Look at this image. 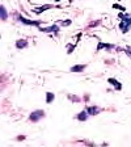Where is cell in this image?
Wrapping results in <instances>:
<instances>
[{
    "mask_svg": "<svg viewBox=\"0 0 131 147\" xmlns=\"http://www.w3.org/2000/svg\"><path fill=\"white\" fill-rule=\"evenodd\" d=\"M16 17H17V20L21 22V24L29 25V26H36V28H38V26H41V25L43 24L42 20H29V18H25L24 16H21V15H16Z\"/></svg>",
    "mask_w": 131,
    "mask_h": 147,
    "instance_id": "6da1fadb",
    "label": "cell"
},
{
    "mask_svg": "<svg viewBox=\"0 0 131 147\" xmlns=\"http://www.w3.org/2000/svg\"><path fill=\"white\" fill-rule=\"evenodd\" d=\"M38 30L42 32V33H54L55 36H58L59 26H58V24L50 25V26H38Z\"/></svg>",
    "mask_w": 131,
    "mask_h": 147,
    "instance_id": "7a4b0ae2",
    "label": "cell"
},
{
    "mask_svg": "<svg viewBox=\"0 0 131 147\" xmlns=\"http://www.w3.org/2000/svg\"><path fill=\"white\" fill-rule=\"evenodd\" d=\"M45 110L42 109H38V110H34V112H32L30 116H29V121H32V122H38L40 119H42L43 117H45Z\"/></svg>",
    "mask_w": 131,
    "mask_h": 147,
    "instance_id": "3957f363",
    "label": "cell"
},
{
    "mask_svg": "<svg viewBox=\"0 0 131 147\" xmlns=\"http://www.w3.org/2000/svg\"><path fill=\"white\" fill-rule=\"evenodd\" d=\"M52 8H60V5H52V4H45V5H41V7H37V8L33 9V13L36 15H41V13L49 11V9H52Z\"/></svg>",
    "mask_w": 131,
    "mask_h": 147,
    "instance_id": "277c9868",
    "label": "cell"
},
{
    "mask_svg": "<svg viewBox=\"0 0 131 147\" xmlns=\"http://www.w3.org/2000/svg\"><path fill=\"white\" fill-rule=\"evenodd\" d=\"M85 68H87V64L81 63V64H75V66H72V67L70 68V71L71 72H75V74H81Z\"/></svg>",
    "mask_w": 131,
    "mask_h": 147,
    "instance_id": "5b68a950",
    "label": "cell"
},
{
    "mask_svg": "<svg viewBox=\"0 0 131 147\" xmlns=\"http://www.w3.org/2000/svg\"><path fill=\"white\" fill-rule=\"evenodd\" d=\"M118 28L122 33H127V32H130V29H131V24L128 21H121L118 24Z\"/></svg>",
    "mask_w": 131,
    "mask_h": 147,
    "instance_id": "8992f818",
    "label": "cell"
},
{
    "mask_svg": "<svg viewBox=\"0 0 131 147\" xmlns=\"http://www.w3.org/2000/svg\"><path fill=\"white\" fill-rule=\"evenodd\" d=\"M107 83L112 84L113 88L117 89V91H121V89H122V84H121V82H118V80L114 79V78H109V79H107Z\"/></svg>",
    "mask_w": 131,
    "mask_h": 147,
    "instance_id": "52a82bcc",
    "label": "cell"
},
{
    "mask_svg": "<svg viewBox=\"0 0 131 147\" xmlns=\"http://www.w3.org/2000/svg\"><path fill=\"white\" fill-rule=\"evenodd\" d=\"M117 46H114V45H110V43H105V42H98V45H97V51H101L102 49H106V50H112V49H116Z\"/></svg>",
    "mask_w": 131,
    "mask_h": 147,
    "instance_id": "ba28073f",
    "label": "cell"
},
{
    "mask_svg": "<svg viewBox=\"0 0 131 147\" xmlns=\"http://www.w3.org/2000/svg\"><path fill=\"white\" fill-rule=\"evenodd\" d=\"M87 112L89 113V116H97V114L101 112V108L96 107V105H91V107L87 108Z\"/></svg>",
    "mask_w": 131,
    "mask_h": 147,
    "instance_id": "9c48e42d",
    "label": "cell"
},
{
    "mask_svg": "<svg viewBox=\"0 0 131 147\" xmlns=\"http://www.w3.org/2000/svg\"><path fill=\"white\" fill-rule=\"evenodd\" d=\"M28 45H29V42H28V40H25V38H20V40L16 41V47L17 49H26Z\"/></svg>",
    "mask_w": 131,
    "mask_h": 147,
    "instance_id": "30bf717a",
    "label": "cell"
},
{
    "mask_svg": "<svg viewBox=\"0 0 131 147\" xmlns=\"http://www.w3.org/2000/svg\"><path fill=\"white\" fill-rule=\"evenodd\" d=\"M88 117H89V113L87 112V109H85V110H81V112L77 114L76 119H77V121H80V122H84V121H87V119H88Z\"/></svg>",
    "mask_w": 131,
    "mask_h": 147,
    "instance_id": "8fae6325",
    "label": "cell"
},
{
    "mask_svg": "<svg viewBox=\"0 0 131 147\" xmlns=\"http://www.w3.org/2000/svg\"><path fill=\"white\" fill-rule=\"evenodd\" d=\"M0 16H1V20H3V21H5L7 18H8V13H7V9L4 5L0 7Z\"/></svg>",
    "mask_w": 131,
    "mask_h": 147,
    "instance_id": "7c38bea8",
    "label": "cell"
},
{
    "mask_svg": "<svg viewBox=\"0 0 131 147\" xmlns=\"http://www.w3.org/2000/svg\"><path fill=\"white\" fill-rule=\"evenodd\" d=\"M54 100H55L54 93H52V92H47V93H46V102H47V104H51Z\"/></svg>",
    "mask_w": 131,
    "mask_h": 147,
    "instance_id": "4fadbf2b",
    "label": "cell"
},
{
    "mask_svg": "<svg viewBox=\"0 0 131 147\" xmlns=\"http://www.w3.org/2000/svg\"><path fill=\"white\" fill-rule=\"evenodd\" d=\"M112 7H113V9H117L119 12H126V7L121 5V4H118V3H114Z\"/></svg>",
    "mask_w": 131,
    "mask_h": 147,
    "instance_id": "5bb4252c",
    "label": "cell"
},
{
    "mask_svg": "<svg viewBox=\"0 0 131 147\" xmlns=\"http://www.w3.org/2000/svg\"><path fill=\"white\" fill-rule=\"evenodd\" d=\"M72 24V20H70V18H67V20H62V21H59V25L60 26H70V25Z\"/></svg>",
    "mask_w": 131,
    "mask_h": 147,
    "instance_id": "9a60e30c",
    "label": "cell"
},
{
    "mask_svg": "<svg viewBox=\"0 0 131 147\" xmlns=\"http://www.w3.org/2000/svg\"><path fill=\"white\" fill-rule=\"evenodd\" d=\"M75 47H76V43H67V54H72Z\"/></svg>",
    "mask_w": 131,
    "mask_h": 147,
    "instance_id": "2e32d148",
    "label": "cell"
},
{
    "mask_svg": "<svg viewBox=\"0 0 131 147\" xmlns=\"http://www.w3.org/2000/svg\"><path fill=\"white\" fill-rule=\"evenodd\" d=\"M125 53H126V55H128V57H130V59H131V47H130V46H127V47L125 49Z\"/></svg>",
    "mask_w": 131,
    "mask_h": 147,
    "instance_id": "e0dca14e",
    "label": "cell"
},
{
    "mask_svg": "<svg viewBox=\"0 0 131 147\" xmlns=\"http://www.w3.org/2000/svg\"><path fill=\"white\" fill-rule=\"evenodd\" d=\"M68 98H70V100H72V101H76V102H79V101H80V98H79V97H76V96L73 97L72 95H68Z\"/></svg>",
    "mask_w": 131,
    "mask_h": 147,
    "instance_id": "ac0fdd59",
    "label": "cell"
},
{
    "mask_svg": "<svg viewBox=\"0 0 131 147\" xmlns=\"http://www.w3.org/2000/svg\"><path fill=\"white\" fill-rule=\"evenodd\" d=\"M25 138H26V137H25V135H18V137L16 138V139H17V141H24Z\"/></svg>",
    "mask_w": 131,
    "mask_h": 147,
    "instance_id": "d6986e66",
    "label": "cell"
},
{
    "mask_svg": "<svg viewBox=\"0 0 131 147\" xmlns=\"http://www.w3.org/2000/svg\"><path fill=\"white\" fill-rule=\"evenodd\" d=\"M97 25H100V21H96V22H92V24H89V26H97Z\"/></svg>",
    "mask_w": 131,
    "mask_h": 147,
    "instance_id": "ffe728a7",
    "label": "cell"
},
{
    "mask_svg": "<svg viewBox=\"0 0 131 147\" xmlns=\"http://www.w3.org/2000/svg\"><path fill=\"white\" fill-rule=\"evenodd\" d=\"M126 21H128V22H130V24H131V16H130V17L127 18V20H126Z\"/></svg>",
    "mask_w": 131,
    "mask_h": 147,
    "instance_id": "44dd1931",
    "label": "cell"
},
{
    "mask_svg": "<svg viewBox=\"0 0 131 147\" xmlns=\"http://www.w3.org/2000/svg\"><path fill=\"white\" fill-rule=\"evenodd\" d=\"M54 1H60V0H54Z\"/></svg>",
    "mask_w": 131,
    "mask_h": 147,
    "instance_id": "7402d4cb",
    "label": "cell"
}]
</instances>
